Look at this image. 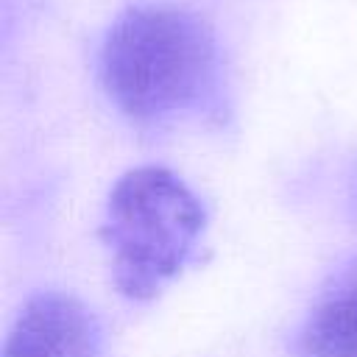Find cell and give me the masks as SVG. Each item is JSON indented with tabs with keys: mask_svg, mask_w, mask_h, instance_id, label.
Masks as SVG:
<instances>
[{
	"mask_svg": "<svg viewBox=\"0 0 357 357\" xmlns=\"http://www.w3.org/2000/svg\"><path fill=\"white\" fill-rule=\"evenodd\" d=\"M209 212L201 195L170 167L139 165L109 190L98 237L114 290L151 301L204 259Z\"/></svg>",
	"mask_w": 357,
	"mask_h": 357,
	"instance_id": "obj_2",
	"label": "cell"
},
{
	"mask_svg": "<svg viewBox=\"0 0 357 357\" xmlns=\"http://www.w3.org/2000/svg\"><path fill=\"white\" fill-rule=\"evenodd\" d=\"M98 75L114 109L142 131L226 126L231 114L218 36L198 14L173 3L126 8L100 45Z\"/></svg>",
	"mask_w": 357,
	"mask_h": 357,
	"instance_id": "obj_1",
	"label": "cell"
},
{
	"mask_svg": "<svg viewBox=\"0 0 357 357\" xmlns=\"http://www.w3.org/2000/svg\"><path fill=\"white\" fill-rule=\"evenodd\" d=\"M3 357H103L100 318L73 293H33L6 335Z\"/></svg>",
	"mask_w": 357,
	"mask_h": 357,
	"instance_id": "obj_3",
	"label": "cell"
},
{
	"mask_svg": "<svg viewBox=\"0 0 357 357\" xmlns=\"http://www.w3.org/2000/svg\"><path fill=\"white\" fill-rule=\"evenodd\" d=\"M290 357H357V254L315 290L293 329Z\"/></svg>",
	"mask_w": 357,
	"mask_h": 357,
	"instance_id": "obj_4",
	"label": "cell"
}]
</instances>
